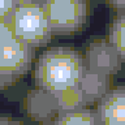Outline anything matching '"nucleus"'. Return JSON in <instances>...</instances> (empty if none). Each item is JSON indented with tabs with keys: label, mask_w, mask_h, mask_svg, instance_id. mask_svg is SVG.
<instances>
[{
	"label": "nucleus",
	"mask_w": 125,
	"mask_h": 125,
	"mask_svg": "<svg viewBox=\"0 0 125 125\" xmlns=\"http://www.w3.org/2000/svg\"><path fill=\"white\" fill-rule=\"evenodd\" d=\"M86 72V60L78 51L69 47H52L38 59L35 85L43 93L62 98L81 91Z\"/></svg>",
	"instance_id": "nucleus-1"
},
{
	"label": "nucleus",
	"mask_w": 125,
	"mask_h": 125,
	"mask_svg": "<svg viewBox=\"0 0 125 125\" xmlns=\"http://www.w3.org/2000/svg\"><path fill=\"white\" fill-rule=\"evenodd\" d=\"M35 47L17 37L12 20H0V86L13 83L30 68Z\"/></svg>",
	"instance_id": "nucleus-2"
},
{
	"label": "nucleus",
	"mask_w": 125,
	"mask_h": 125,
	"mask_svg": "<svg viewBox=\"0 0 125 125\" xmlns=\"http://www.w3.org/2000/svg\"><path fill=\"white\" fill-rule=\"evenodd\" d=\"M12 22L16 35L35 48L46 46L53 34L50 20L39 0L20 4Z\"/></svg>",
	"instance_id": "nucleus-3"
},
{
	"label": "nucleus",
	"mask_w": 125,
	"mask_h": 125,
	"mask_svg": "<svg viewBox=\"0 0 125 125\" xmlns=\"http://www.w3.org/2000/svg\"><path fill=\"white\" fill-rule=\"evenodd\" d=\"M53 34L69 35L77 33L87 18L86 0H42Z\"/></svg>",
	"instance_id": "nucleus-4"
},
{
	"label": "nucleus",
	"mask_w": 125,
	"mask_h": 125,
	"mask_svg": "<svg viewBox=\"0 0 125 125\" xmlns=\"http://www.w3.org/2000/svg\"><path fill=\"white\" fill-rule=\"evenodd\" d=\"M85 60L89 70L103 76L117 72L123 62L120 55L117 53L115 47L109 43V41H96L90 43Z\"/></svg>",
	"instance_id": "nucleus-5"
},
{
	"label": "nucleus",
	"mask_w": 125,
	"mask_h": 125,
	"mask_svg": "<svg viewBox=\"0 0 125 125\" xmlns=\"http://www.w3.org/2000/svg\"><path fill=\"white\" fill-rule=\"evenodd\" d=\"M96 115L100 125H125V89L105 91L98 102Z\"/></svg>",
	"instance_id": "nucleus-6"
},
{
	"label": "nucleus",
	"mask_w": 125,
	"mask_h": 125,
	"mask_svg": "<svg viewBox=\"0 0 125 125\" xmlns=\"http://www.w3.org/2000/svg\"><path fill=\"white\" fill-rule=\"evenodd\" d=\"M55 123L57 125H100L96 111L83 107L62 109L59 112Z\"/></svg>",
	"instance_id": "nucleus-7"
},
{
	"label": "nucleus",
	"mask_w": 125,
	"mask_h": 125,
	"mask_svg": "<svg viewBox=\"0 0 125 125\" xmlns=\"http://www.w3.org/2000/svg\"><path fill=\"white\" fill-rule=\"evenodd\" d=\"M108 41L120 55L123 62H125V10H119L112 21Z\"/></svg>",
	"instance_id": "nucleus-8"
},
{
	"label": "nucleus",
	"mask_w": 125,
	"mask_h": 125,
	"mask_svg": "<svg viewBox=\"0 0 125 125\" xmlns=\"http://www.w3.org/2000/svg\"><path fill=\"white\" fill-rule=\"evenodd\" d=\"M18 5L17 0H0V20H12Z\"/></svg>",
	"instance_id": "nucleus-9"
},
{
	"label": "nucleus",
	"mask_w": 125,
	"mask_h": 125,
	"mask_svg": "<svg viewBox=\"0 0 125 125\" xmlns=\"http://www.w3.org/2000/svg\"><path fill=\"white\" fill-rule=\"evenodd\" d=\"M108 3L117 10H125V0H108Z\"/></svg>",
	"instance_id": "nucleus-10"
},
{
	"label": "nucleus",
	"mask_w": 125,
	"mask_h": 125,
	"mask_svg": "<svg viewBox=\"0 0 125 125\" xmlns=\"http://www.w3.org/2000/svg\"><path fill=\"white\" fill-rule=\"evenodd\" d=\"M0 125H25L23 123H20L17 120H12V119H8V117L3 116L0 119Z\"/></svg>",
	"instance_id": "nucleus-11"
},
{
	"label": "nucleus",
	"mask_w": 125,
	"mask_h": 125,
	"mask_svg": "<svg viewBox=\"0 0 125 125\" xmlns=\"http://www.w3.org/2000/svg\"><path fill=\"white\" fill-rule=\"evenodd\" d=\"M41 125H57V124L55 123V121H46V123H43Z\"/></svg>",
	"instance_id": "nucleus-12"
},
{
	"label": "nucleus",
	"mask_w": 125,
	"mask_h": 125,
	"mask_svg": "<svg viewBox=\"0 0 125 125\" xmlns=\"http://www.w3.org/2000/svg\"><path fill=\"white\" fill-rule=\"evenodd\" d=\"M17 1L20 4H22V3H29V1H37V0H17Z\"/></svg>",
	"instance_id": "nucleus-13"
},
{
	"label": "nucleus",
	"mask_w": 125,
	"mask_h": 125,
	"mask_svg": "<svg viewBox=\"0 0 125 125\" xmlns=\"http://www.w3.org/2000/svg\"><path fill=\"white\" fill-rule=\"evenodd\" d=\"M39 1H42V0H39Z\"/></svg>",
	"instance_id": "nucleus-14"
}]
</instances>
